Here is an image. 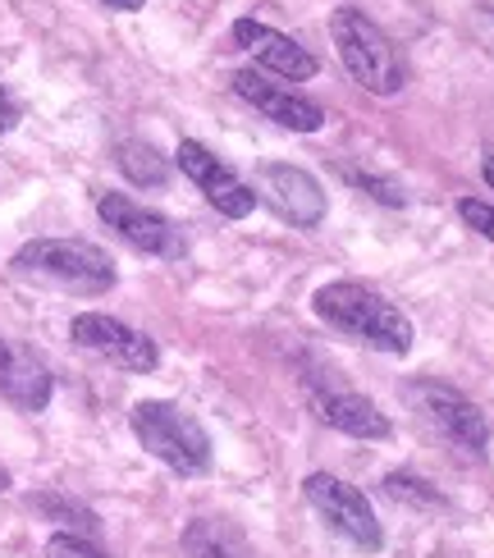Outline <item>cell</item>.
I'll return each mask as SVG.
<instances>
[{
  "instance_id": "cell-2",
  "label": "cell",
  "mask_w": 494,
  "mask_h": 558,
  "mask_svg": "<svg viewBox=\"0 0 494 558\" xmlns=\"http://www.w3.org/2000/svg\"><path fill=\"white\" fill-rule=\"evenodd\" d=\"M10 270L28 284L60 289L74 298H101L120 279L110 252L87 239H33L10 257Z\"/></svg>"
},
{
  "instance_id": "cell-19",
  "label": "cell",
  "mask_w": 494,
  "mask_h": 558,
  "mask_svg": "<svg viewBox=\"0 0 494 558\" xmlns=\"http://www.w3.org/2000/svg\"><path fill=\"white\" fill-rule=\"evenodd\" d=\"M339 174H344L348 183H358V189H366L375 202H385V206H408V193L398 189V183H389V179H375V174H366V170H348V166H339Z\"/></svg>"
},
{
  "instance_id": "cell-6",
  "label": "cell",
  "mask_w": 494,
  "mask_h": 558,
  "mask_svg": "<svg viewBox=\"0 0 494 558\" xmlns=\"http://www.w3.org/2000/svg\"><path fill=\"white\" fill-rule=\"evenodd\" d=\"M408 403L426 416V422L449 439V445L467 458H485L490 449V422L485 412L467 399V393H458L454 385H439V380H412L408 389Z\"/></svg>"
},
{
  "instance_id": "cell-15",
  "label": "cell",
  "mask_w": 494,
  "mask_h": 558,
  "mask_svg": "<svg viewBox=\"0 0 494 558\" xmlns=\"http://www.w3.org/2000/svg\"><path fill=\"white\" fill-rule=\"evenodd\" d=\"M179 549H183V558H256L243 531L220 518H193L183 526Z\"/></svg>"
},
{
  "instance_id": "cell-23",
  "label": "cell",
  "mask_w": 494,
  "mask_h": 558,
  "mask_svg": "<svg viewBox=\"0 0 494 558\" xmlns=\"http://www.w3.org/2000/svg\"><path fill=\"white\" fill-rule=\"evenodd\" d=\"M477 33H481V41L490 46V56H494V10H481L477 14Z\"/></svg>"
},
{
  "instance_id": "cell-25",
  "label": "cell",
  "mask_w": 494,
  "mask_h": 558,
  "mask_svg": "<svg viewBox=\"0 0 494 558\" xmlns=\"http://www.w3.org/2000/svg\"><path fill=\"white\" fill-rule=\"evenodd\" d=\"M481 174H485V183H490V189H494V151L485 156V166H481Z\"/></svg>"
},
{
  "instance_id": "cell-20",
  "label": "cell",
  "mask_w": 494,
  "mask_h": 558,
  "mask_svg": "<svg viewBox=\"0 0 494 558\" xmlns=\"http://www.w3.org/2000/svg\"><path fill=\"white\" fill-rule=\"evenodd\" d=\"M46 558H106V549H97L87 536H69V531H56L46 541Z\"/></svg>"
},
{
  "instance_id": "cell-12",
  "label": "cell",
  "mask_w": 494,
  "mask_h": 558,
  "mask_svg": "<svg viewBox=\"0 0 494 558\" xmlns=\"http://www.w3.org/2000/svg\"><path fill=\"white\" fill-rule=\"evenodd\" d=\"M233 92H239L252 110H262L270 124L289 129V133H316L325 124V110L312 97L285 87L279 78L262 74V69H239V74H233Z\"/></svg>"
},
{
  "instance_id": "cell-24",
  "label": "cell",
  "mask_w": 494,
  "mask_h": 558,
  "mask_svg": "<svg viewBox=\"0 0 494 558\" xmlns=\"http://www.w3.org/2000/svg\"><path fill=\"white\" fill-rule=\"evenodd\" d=\"M101 5H106V10H120V14H137V10L147 5V0H101Z\"/></svg>"
},
{
  "instance_id": "cell-16",
  "label": "cell",
  "mask_w": 494,
  "mask_h": 558,
  "mask_svg": "<svg viewBox=\"0 0 494 558\" xmlns=\"http://www.w3.org/2000/svg\"><path fill=\"white\" fill-rule=\"evenodd\" d=\"M115 166H120V174L133 189H160V183L170 179V160L152 143H143V137H124V143L115 147Z\"/></svg>"
},
{
  "instance_id": "cell-21",
  "label": "cell",
  "mask_w": 494,
  "mask_h": 558,
  "mask_svg": "<svg viewBox=\"0 0 494 558\" xmlns=\"http://www.w3.org/2000/svg\"><path fill=\"white\" fill-rule=\"evenodd\" d=\"M458 216H462L467 229H477L481 239L494 243V206H490V202H481V197H462V202H458Z\"/></svg>"
},
{
  "instance_id": "cell-3",
  "label": "cell",
  "mask_w": 494,
  "mask_h": 558,
  "mask_svg": "<svg viewBox=\"0 0 494 558\" xmlns=\"http://www.w3.org/2000/svg\"><path fill=\"white\" fill-rule=\"evenodd\" d=\"M329 41H335L352 83L366 87L371 97H398L408 87V60L398 51V41L362 10L344 5L329 14Z\"/></svg>"
},
{
  "instance_id": "cell-11",
  "label": "cell",
  "mask_w": 494,
  "mask_h": 558,
  "mask_svg": "<svg viewBox=\"0 0 494 558\" xmlns=\"http://www.w3.org/2000/svg\"><path fill=\"white\" fill-rule=\"evenodd\" d=\"M233 41L262 64V74L279 78V83H308L321 74V60L302 46L298 37L279 33V28H266L262 19H239L233 23Z\"/></svg>"
},
{
  "instance_id": "cell-5",
  "label": "cell",
  "mask_w": 494,
  "mask_h": 558,
  "mask_svg": "<svg viewBox=\"0 0 494 558\" xmlns=\"http://www.w3.org/2000/svg\"><path fill=\"white\" fill-rule=\"evenodd\" d=\"M302 499H308L316 508V518L335 531L339 541H348L352 549H362V554L385 549V526H381L371 499L358 490V485H348V481L329 476V472H312L308 481H302Z\"/></svg>"
},
{
  "instance_id": "cell-17",
  "label": "cell",
  "mask_w": 494,
  "mask_h": 558,
  "mask_svg": "<svg viewBox=\"0 0 494 558\" xmlns=\"http://www.w3.org/2000/svg\"><path fill=\"white\" fill-rule=\"evenodd\" d=\"M385 495L398 499V504H408V508H444V495L435 490L431 481H421L412 472H389L385 476Z\"/></svg>"
},
{
  "instance_id": "cell-9",
  "label": "cell",
  "mask_w": 494,
  "mask_h": 558,
  "mask_svg": "<svg viewBox=\"0 0 494 558\" xmlns=\"http://www.w3.org/2000/svg\"><path fill=\"white\" fill-rule=\"evenodd\" d=\"M174 166L197 183V193H202L210 206H216L225 220H248V216L256 211V193L225 166L216 151L202 147V143H193V137H183V143H179Z\"/></svg>"
},
{
  "instance_id": "cell-13",
  "label": "cell",
  "mask_w": 494,
  "mask_h": 558,
  "mask_svg": "<svg viewBox=\"0 0 494 558\" xmlns=\"http://www.w3.org/2000/svg\"><path fill=\"white\" fill-rule=\"evenodd\" d=\"M312 412L316 422L339 430V435H352V439H389L394 435V422L375 408L366 393H352V389H316L312 393Z\"/></svg>"
},
{
  "instance_id": "cell-18",
  "label": "cell",
  "mask_w": 494,
  "mask_h": 558,
  "mask_svg": "<svg viewBox=\"0 0 494 558\" xmlns=\"http://www.w3.org/2000/svg\"><path fill=\"white\" fill-rule=\"evenodd\" d=\"M33 508H37V513H46V518H64L69 536H83V531L97 526V518H92L83 504L64 499V495H33Z\"/></svg>"
},
{
  "instance_id": "cell-26",
  "label": "cell",
  "mask_w": 494,
  "mask_h": 558,
  "mask_svg": "<svg viewBox=\"0 0 494 558\" xmlns=\"http://www.w3.org/2000/svg\"><path fill=\"white\" fill-rule=\"evenodd\" d=\"M0 490H10V472L5 468H0Z\"/></svg>"
},
{
  "instance_id": "cell-7",
  "label": "cell",
  "mask_w": 494,
  "mask_h": 558,
  "mask_svg": "<svg viewBox=\"0 0 494 558\" xmlns=\"http://www.w3.org/2000/svg\"><path fill=\"white\" fill-rule=\"evenodd\" d=\"M97 216L106 220V229H115L133 252H147V257L156 262H183L188 257V239L183 229L170 220L152 211V206L133 202L129 193H101L97 197Z\"/></svg>"
},
{
  "instance_id": "cell-22",
  "label": "cell",
  "mask_w": 494,
  "mask_h": 558,
  "mask_svg": "<svg viewBox=\"0 0 494 558\" xmlns=\"http://www.w3.org/2000/svg\"><path fill=\"white\" fill-rule=\"evenodd\" d=\"M14 124H19V106H14V97L5 92V83H0V137H5Z\"/></svg>"
},
{
  "instance_id": "cell-8",
  "label": "cell",
  "mask_w": 494,
  "mask_h": 558,
  "mask_svg": "<svg viewBox=\"0 0 494 558\" xmlns=\"http://www.w3.org/2000/svg\"><path fill=\"white\" fill-rule=\"evenodd\" d=\"M69 339H74L79 348H87V353L106 357L110 366L133 371V376H152V371L160 366L156 339H147L143 330H133V325L115 320L106 312H79L74 320H69Z\"/></svg>"
},
{
  "instance_id": "cell-10",
  "label": "cell",
  "mask_w": 494,
  "mask_h": 558,
  "mask_svg": "<svg viewBox=\"0 0 494 558\" xmlns=\"http://www.w3.org/2000/svg\"><path fill=\"white\" fill-rule=\"evenodd\" d=\"M252 193H266L270 211L285 225H293V229H316L325 220V211H329V197L316 183V174L298 170V166H275L270 160V166L256 170V189Z\"/></svg>"
},
{
  "instance_id": "cell-14",
  "label": "cell",
  "mask_w": 494,
  "mask_h": 558,
  "mask_svg": "<svg viewBox=\"0 0 494 558\" xmlns=\"http://www.w3.org/2000/svg\"><path fill=\"white\" fill-rule=\"evenodd\" d=\"M0 393L19 408V412H41L51 403L56 380L28 348H14L5 335H0Z\"/></svg>"
},
{
  "instance_id": "cell-4",
  "label": "cell",
  "mask_w": 494,
  "mask_h": 558,
  "mask_svg": "<svg viewBox=\"0 0 494 558\" xmlns=\"http://www.w3.org/2000/svg\"><path fill=\"white\" fill-rule=\"evenodd\" d=\"M129 426L156 462H165L174 476H206L210 472V435L193 412L179 403L147 399L129 412Z\"/></svg>"
},
{
  "instance_id": "cell-1",
  "label": "cell",
  "mask_w": 494,
  "mask_h": 558,
  "mask_svg": "<svg viewBox=\"0 0 494 558\" xmlns=\"http://www.w3.org/2000/svg\"><path fill=\"white\" fill-rule=\"evenodd\" d=\"M312 312L329 330H339L352 343L375 348V353H389V357H403L417 339L403 307H394L385 293H375L366 284H352V279H329V284H321L312 293Z\"/></svg>"
}]
</instances>
